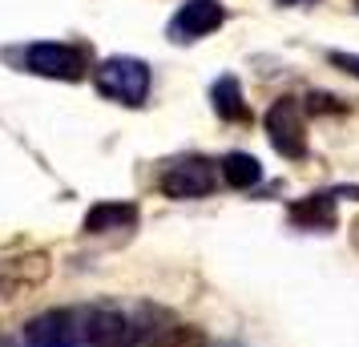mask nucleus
I'll return each mask as SVG.
<instances>
[{
    "label": "nucleus",
    "mask_w": 359,
    "mask_h": 347,
    "mask_svg": "<svg viewBox=\"0 0 359 347\" xmlns=\"http://www.w3.org/2000/svg\"><path fill=\"white\" fill-rule=\"evenodd\" d=\"M93 81H97V93H105L109 101L142 105L146 93H149V69H146V61H137V57H109V61L97 65Z\"/></svg>",
    "instance_id": "obj_1"
},
{
    "label": "nucleus",
    "mask_w": 359,
    "mask_h": 347,
    "mask_svg": "<svg viewBox=\"0 0 359 347\" xmlns=\"http://www.w3.org/2000/svg\"><path fill=\"white\" fill-rule=\"evenodd\" d=\"M262 125H266V137H271V146H275L283 158H303V154H307V130H303L299 101L278 97L275 105L266 109Z\"/></svg>",
    "instance_id": "obj_2"
},
{
    "label": "nucleus",
    "mask_w": 359,
    "mask_h": 347,
    "mask_svg": "<svg viewBox=\"0 0 359 347\" xmlns=\"http://www.w3.org/2000/svg\"><path fill=\"white\" fill-rule=\"evenodd\" d=\"M158 186H162L165 198H178V202L206 198L214 190V165L206 158H182V162L165 165V174Z\"/></svg>",
    "instance_id": "obj_3"
},
{
    "label": "nucleus",
    "mask_w": 359,
    "mask_h": 347,
    "mask_svg": "<svg viewBox=\"0 0 359 347\" xmlns=\"http://www.w3.org/2000/svg\"><path fill=\"white\" fill-rule=\"evenodd\" d=\"M85 339V327L73 311H45L25 327V347H77Z\"/></svg>",
    "instance_id": "obj_4"
},
{
    "label": "nucleus",
    "mask_w": 359,
    "mask_h": 347,
    "mask_svg": "<svg viewBox=\"0 0 359 347\" xmlns=\"http://www.w3.org/2000/svg\"><path fill=\"white\" fill-rule=\"evenodd\" d=\"M25 69L29 73H41V77H61V81H77L85 73V57L69 45H53V41H41L25 53Z\"/></svg>",
    "instance_id": "obj_5"
},
{
    "label": "nucleus",
    "mask_w": 359,
    "mask_h": 347,
    "mask_svg": "<svg viewBox=\"0 0 359 347\" xmlns=\"http://www.w3.org/2000/svg\"><path fill=\"white\" fill-rule=\"evenodd\" d=\"M222 20H226V13H222L218 0H186L174 13V20H170V41H178V45L198 41V36L214 33Z\"/></svg>",
    "instance_id": "obj_6"
},
{
    "label": "nucleus",
    "mask_w": 359,
    "mask_h": 347,
    "mask_svg": "<svg viewBox=\"0 0 359 347\" xmlns=\"http://www.w3.org/2000/svg\"><path fill=\"white\" fill-rule=\"evenodd\" d=\"M137 331L121 311H93L85 319V343L89 347H133Z\"/></svg>",
    "instance_id": "obj_7"
},
{
    "label": "nucleus",
    "mask_w": 359,
    "mask_h": 347,
    "mask_svg": "<svg viewBox=\"0 0 359 347\" xmlns=\"http://www.w3.org/2000/svg\"><path fill=\"white\" fill-rule=\"evenodd\" d=\"M210 101H214V114L222 117V121H250V105L243 97V85L238 77H218L210 89Z\"/></svg>",
    "instance_id": "obj_8"
},
{
    "label": "nucleus",
    "mask_w": 359,
    "mask_h": 347,
    "mask_svg": "<svg viewBox=\"0 0 359 347\" xmlns=\"http://www.w3.org/2000/svg\"><path fill=\"white\" fill-rule=\"evenodd\" d=\"M137 222V206L133 202H97L89 215H85V231L89 234H105V231H121Z\"/></svg>",
    "instance_id": "obj_9"
},
{
    "label": "nucleus",
    "mask_w": 359,
    "mask_h": 347,
    "mask_svg": "<svg viewBox=\"0 0 359 347\" xmlns=\"http://www.w3.org/2000/svg\"><path fill=\"white\" fill-rule=\"evenodd\" d=\"M291 222L307 226V231H327L335 226V198L331 194H307L291 206Z\"/></svg>",
    "instance_id": "obj_10"
},
{
    "label": "nucleus",
    "mask_w": 359,
    "mask_h": 347,
    "mask_svg": "<svg viewBox=\"0 0 359 347\" xmlns=\"http://www.w3.org/2000/svg\"><path fill=\"white\" fill-rule=\"evenodd\" d=\"M222 178H226V186H234V190H250V186L262 182V165H259L255 154L234 149V154L222 158Z\"/></svg>",
    "instance_id": "obj_11"
},
{
    "label": "nucleus",
    "mask_w": 359,
    "mask_h": 347,
    "mask_svg": "<svg viewBox=\"0 0 359 347\" xmlns=\"http://www.w3.org/2000/svg\"><path fill=\"white\" fill-rule=\"evenodd\" d=\"M142 347H206V335L190 323H170V327L149 331V339Z\"/></svg>",
    "instance_id": "obj_12"
},
{
    "label": "nucleus",
    "mask_w": 359,
    "mask_h": 347,
    "mask_svg": "<svg viewBox=\"0 0 359 347\" xmlns=\"http://www.w3.org/2000/svg\"><path fill=\"white\" fill-rule=\"evenodd\" d=\"M331 65L343 69V73H351V77H359V53H331Z\"/></svg>",
    "instance_id": "obj_13"
},
{
    "label": "nucleus",
    "mask_w": 359,
    "mask_h": 347,
    "mask_svg": "<svg viewBox=\"0 0 359 347\" xmlns=\"http://www.w3.org/2000/svg\"><path fill=\"white\" fill-rule=\"evenodd\" d=\"M278 4H311V0H278Z\"/></svg>",
    "instance_id": "obj_14"
}]
</instances>
